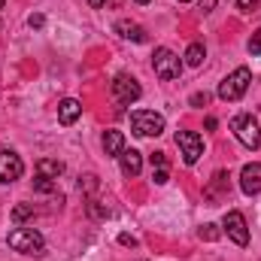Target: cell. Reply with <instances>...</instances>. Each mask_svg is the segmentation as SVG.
<instances>
[{"mask_svg":"<svg viewBox=\"0 0 261 261\" xmlns=\"http://www.w3.org/2000/svg\"><path fill=\"white\" fill-rule=\"evenodd\" d=\"M6 246L12 252H21V255H43L46 252V240L37 228H12L6 234Z\"/></svg>","mask_w":261,"mask_h":261,"instance_id":"6da1fadb","label":"cell"},{"mask_svg":"<svg viewBox=\"0 0 261 261\" xmlns=\"http://www.w3.org/2000/svg\"><path fill=\"white\" fill-rule=\"evenodd\" d=\"M249 82H252V70L249 67H237V70H231L225 79H222V85H219V100H240L243 94H246V88H249Z\"/></svg>","mask_w":261,"mask_h":261,"instance_id":"7a4b0ae2","label":"cell"},{"mask_svg":"<svg viewBox=\"0 0 261 261\" xmlns=\"http://www.w3.org/2000/svg\"><path fill=\"white\" fill-rule=\"evenodd\" d=\"M164 128H167V122L155 110H137V113H130V130L137 137H158V134H164Z\"/></svg>","mask_w":261,"mask_h":261,"instance_id":"3957f363","label":"cell"},{"mask_svg":"<svg viewBox=\"0 0 261 261\" xmlns=\"http://www.w3.org/2000/svg\"><path fill=\"white\" fill-rule=\"evenodd\" d=\"M152 70H155L158 79L170 82V79H179V73H182V61H179V55H176L173 49L161 46V49H155V55H152Z\"/></svg>","mask_w":261,"mask_h":261,"instance_id":"277c9868","label":"cell"},{"mask_svg":"<svg viewBox=\"0 0 261 261\" xmlns=\"http://www.w3.org/2000/svg\"><path fill=\"white\" fill-rule=\"evenodd\" d=\"M231 130H234V137H237L246 149H258L261 146V125H258L255 116H249V113L234 116V119H231Z\"/></svg>","mask_w":261,"mask_h":261,"instance_id":"5b68a950","label":"cell"},{"mask_svg":"<svg viewBox=\"0 0 261 261\" xmlns=\"http://www.w3.org/2000/svg\"><path fill=\"white\" fill-rule=\"evenodd\" d=\"M222 234H228V240H234L237 246H249V225L246 216L240 210H228L222 219Z\"/></svg>","mask_w":261,"mask_h":261,"instance_id":"8992f818","label":"cell"},{"mask_svg":"<svg viewBox=\"0 0 261 261\" xmlns=\"http://www.w3.org/2000/svg\"><path fill=\"white\" fill-rule=\"evenodd\" d=\"M176 146H179V155L189 167L197 164L200 155H203V137L195 134V130H176Z\"/></svg>","mask_w":261,"mask_h":261,"instance_id":"52a82bcc","label":"cell"},{"mask_svg":"<svg viewBox=\"0 0 261 261\" xmlns=\"http://www.w3.org/2000/svg\"><path fill=\"white\" fill-rule=\"evenodd\" d=\"M140 94H143V88H140V82H137L130 73H119V76L113 79V97H116L122 107L137 103V100H140Z\"/></svg>","mask_w":261,"mask_h":261,"instance_id":"ba28073f","label":"cell"},{"mask_svg":"<svg viewBox=\"0 0 261 261\" xmlns=\"http://www.w3.org/2000/svg\"><path fill=\"white\" fill-rule=\"evenodd\" d=\"M24 173V161L12 149H0V182H15Z\"/></svg>","mask_w":261,"mask_h":261,"instance_id":"9c48e42d","label":"cell"},{"mask_svg":"<svg viewBox=\"0 0 261 261\" xmlns=\"http://www.w3.org/2000/svg\"><path fill=\"white\" fill-rule=\"evenodd\" d=\"M240 189H243V195H261V164L258 161H252V164H246L243 170H240Z\"/></svg>","mask_w":261,"mask_h":261,"instance_id":"30bf717a","label":"cell"},{"mask_svg":"<svg viewBox=\"0 0 261 261\" xmlns=\"http://www.w3.org/2000/svg\"><path fill=\"white\" fill-rule=\"evenodd\" d=\"M116 34L125 37V40H130V43H146V40H149V37H146V28L137 24V21H130V18H119V21H116Z\"/></svg>","mask_w":261,"mask_h":261,"instance_id":"8fae6325","label":"cell"},{"mask_svg":"<svg viewBox=\"0 0 261 261\" xmlns=\"http://www.w3.org/2000/svg\"><path fill=\"white\" fill-rule=\"evenodd\" d=\"M100 146H103V152H107L110 158H119V155L125 152V134H122V130H116V128L103 130Z\"/></svg>","mask_w":261,"mask_h":261,"instance_id":"7c38bea8","label":"cell"},{"mask_svg":"<svg viewBox=\"0 0 261 261\" xmlns=\"http://www.w3.org/2000/svg\"><path fill=\"white\" fill-rule=\"evenodd\" d=\"M119 164H122V173L134 179V176H140V170H143V155H140L137 149H128V146H125V152L119 155Z\"/></svg>","mask_w":261,"mask_h":261,"instance_id":"4fadbf2b","label":"cell"},{"mask_svg":"<svg viewBox=\"0 0 261 261\" xmlns=\"http://www.w3.org/2000/svg\"><path fill=\"white\" fill-rule=\"evenodd\" d=\"M79 116H82V103H79L76 97H67V100L58 103V122H61L64 128H67V125H73Z\"/></svg>","mask_w":261,"mask_h":261,"instance_id":"5bb4252c","label":"cell"},{"mask_svg":"<svg viewBox=\"0 0 261 261\" xmlns=\"http://www.w3.org/2000/svg\"><path fill=\"white\" fill-rule=\"evenodd\" d=\"M37 173H40V176H49V179H58V176L64 173V164L55 161V158H40V161H37Z\"/></svg>","mask_w":261,"mask_h":261,"instance_id":"9a60e30c","label":"cell"},{"mask_svg":"<svg viewBox=\"0 0 261 261\" xmlns=\"http://www.w3.org/2000/svg\"><path fill=\"white\" fill-rule=\"evenodd\" d=\"M182 58H186V64H189V67H200V64H203V58H206L203 43H192V46L186 49V55H182Z\"/></svg>","mask_w":261,"mask_h":261,"instance_id":"2e32d148","label":"cell"},{"mask_svg":"<svg viewBox=\"0 0 261 261\" xmlns=\"http://www.w3.org/2000/svg\"><path fill=\"white\" fill-rule=\"evenodd\" d=\"M85 210H88V216H91V219H110V206H103V203H100V200H94V197L88 200V206H85Z\"/></svg>","mask_w":261,"mask_h":261,"instance_id":"e0dca14e","label":"cell"},{"mask_svg":"<svg viewBox=\"0 0 261 261\" xmlns=\"http://www.w3.org/2000/svg\"><path fill=\"white\" fill-rule=\"evenodd\" d=\"M34 216V203H18L15 210H12V222H24V219H31Z\"/></svg>","mask_w":261,"mask_h":261,"instance_id":"ac0fdd59","label":"cell"},{"mask_svg":"<svg viewBox=\"0 0 261 261\" xmlns=\"http://www.w3.org/2000/svg\"><path fill=\"white\" fill-rule=\"evenodd\" d=\"M34 189H37V192H46V195H49V192H55V182H52L49 176H37V179H34Z\"/></svg>","mask_w":261,"mask_h":261,"instance_id":"d6986e66","label":"cell"},{"mask_svg":"<svg viewBox=\"0 0 261 261\" xmlns=\"http://www.w3.org/2000/svg\"><path fill=\"white\" fill-rule=\"evenodd\" d=\"M152 179H155V186H167L170 170H167V167H155V170H152Z\"/></svg>","mask_w":261,"mask_h":261,"instance_id":"ffe728a7","label":"cell"},{"mask_svg":"<svg viewBox=\"0 0 261 261\" xmlns=\"http://www.w3.org/2000/svg\"><path fill=\"white\" fill-rule=\"evenodd\" d=\"M246 49H249V55H261V28L252 34V40H249V46H246Z\"/></svg>","mask_w":261,"mask_h":261,"instance_id":"44dd1931","label":"cell"},{"mask_svg":"<svg viewBox=\"0 0 261 261\" xmlns=\"http://www.w3.org/2000/svg\"><path fill=\"white\" fill-rule=\"evenodd\" d=\"M79 186H82V189L91 195V192L97 189V176H94V173H88V176H82V182H79Z\"/></svg>","mask_w":261,"mask_h":261,"instance_id":"7402d4cb","label":"cell"},{"mask_svg":"<svg viewBox=\"0 0 261 261\" xmlns=\"http://www.w3.org/2000/svg\"><path fill=\"white\" fill-rule=\"evenodd\" d=\"M219 234H222V231H219L216 225H203V228H200V237H203V240H216Z\"/></svg>","mask_w":261,"mask_h":261,"instance_id":"603a6c76","label":"cell"},{"mask_svg":"<svg viewBox=\"0 0 261 261\" xmlns=\"http://www.w3.org/2000/svg\"><path fill=\"white\" fill-rule=\"evenodd\" d=\"M234 6H237V9H243V12H252V9L258 6V0H234Z\"/></svg>","mask_w":261,"mask_h":261,"instance_id":"cb8c5ba5","label":"cell"},{"mask_svg":"<svg viewBox=\"0 0 261 261\" xmlns=\"http://www.w3.org/2000/svg\"><path fill=\"white\" fill-rule=\"evenodd\" d=\"M206 100H210V94H206V91H203V94H200V91L192 94V107H206Z\"/></svg>","mask_w":261,"mask_h":261,"instance_id":"d4e9b609","label":"cell"},{"mask_svg":"<svg viewBox=\"0 0 261 261\" xmlns=\"http://www.w3.org/2000/svg\"><path fill=\"white\" fill-rule=\"evenodd\" d=\"M28 24H31V28H43V24H46V15H43V12H37V15H31V18H28Z\"/></svg>","mask_w":261,"mask_h":261,"instance_id":"484cf974","label":"cell"},{"mask_svg":"<svg viewBox=\"0 0 261 261\" xmlns=\"http://www.w3.org/2000/svg\"><path fill=\"white\" fill-rule=\"evenodd\" d=\"M152 167H167V158H164V152H155V155H152Z\"/></svg>","mask_w":261,"mask_h":261,"instance_id":"4316f807","label":"cell"},{"mask_svg":"<svg viewBox=\"0 0 261 261\" xmlns=\"http://www.w3.org/2000/svg\"><path fill=\"white\" fill-rule=\"evenodd\" d=\"M119 243H122V246H137V240H134L130 234H119Z\"/></svg>","mask_w":261,"mask_h":261,"instance_id":"83f0119b","label":"cell"},{"mask_svg":"<svg viewBox=\"0 0 261 261\" xmlns=\"http://www.w3.org/2000/svg\"><path fill=\"white\" fill-rule=\"evenodd\" d=\"M213 6H216V0H200V9H203V12H210Z\"/></svg>","mask_w":261,"mask_h":261,"instance_id":"f1b7e54d","label":"cell"},{"mask_svg":"<svg viewBox=\"0 0 261 261\" xmlns=\"http://www.w3.org/2000/svg\"><path fill=\"white\" fill-rule=\"evenodd\" d=\"M88 3H91V6H94V9H100V6H103V3H107V0H88Z\"/></svg>","mask_w":261,"mask_h":261,"instance_id":"f546056e","label":"cell"},{"mask_svg":"<svg viewBox=\"0 0 261 261\" xmlns=\"http://www.w3.org/2000/svg\"><path fill=\"white\" fill-rule=\"evenodd\" d=\"M3 6H6V0H0V9H3Z\"/></svg>","mask_w":261,"mask_h":261,"instance_id":"4dcf8cb0","label":"cell"},{"mask_svg":"<svg viewBox=\"0 0 261 261\" xmlns=\"http://www.w3.org/2000/svg\"><path fill=\"white\" fill-rule=\"evenodd\" d=\"M179 3H192V0H179Z\"/></svg>","mask_w":261,"mask_h":261,"instance_id":"1f68e13d","label":"cell"}]
</instances>
